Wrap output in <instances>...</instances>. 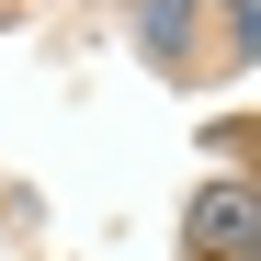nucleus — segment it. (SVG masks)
Segmentation results:
<instances>
[{"mask_svg": "<svg viewBox=\"0 0 261 261\" xmlns=\"http://www.w3.org/2000/svg\"><path fill=\"white\" fill-rule=\"evenodd\" d=\"M193 239H204V250H250V239H261V193H239V182H216V193L193 204Z\"/></svg>", "mask_w": 261, "mask_h": 261, "instance_id": "nucleus-1", "label": "nucleus"}, {"mask_svg": "<svg viewBox=\"0 0 261 261\" xmlns=\"http://www.w3.org/2000/svg\"><path fill=\"white\" fill-rule=\"evenodd\" d=\"M239 46H261V0H239Z\"/></svg>", "mask_w": 261, "mask_h": 261, "instance_id": "nucleus-2", "label": "nucleus"}]
</instances>
